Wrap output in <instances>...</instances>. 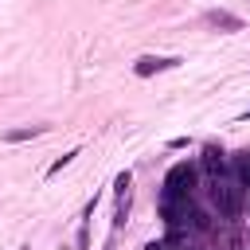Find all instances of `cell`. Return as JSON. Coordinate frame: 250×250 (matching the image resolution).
<instances>
[{"label": "cell", "mask_w": 250, "mask_h": 250, "mask_svg": "<svg viewBox=\"0 0 250 250\" xmlns=\"http://www.w3.org/2000/svg\"><path fill=\"white\" fill-rule=\"evenodd\" d=\"M191 188H195V164L180 160V164H172L168 176H164V195H160V203H188V199H191Z\"/></svg>", "instance_id": "cell-1"}, {"label": "cell", "mask_w": 250, "mask_h": 250, "mask_svg": "<svg viewBox=\"0 0 250 250\" xmlns=\"http://www.w3.org/2000/svg\"><path fill=\"white\" fill-rule=\"evenodd\" d=\"M211 199H215L219 215H227V219H234L242 211V188L230 180H211Z\"/></svg>", "instance_id": "cell-2"}, {"label": "cell", "mask_w": 250, "mask_h": 250, "mask_svg": "<svg viewBox=\"0 0 250 250\" xmlns=\"http://www.w3.org/2000/svg\"><path fill=\"white\" fill-rule=\"evenodd\" d=\"M172 66H180L176 55H141V59L133 62L137 78H148V74H156V70H172Z\"/></svg>", "instance_id": "cell-3"}, {"label": "cell", "mask_w": 250, "mask_h": 250, "mask_svg": "<svg viewBox=\"0 0 250 250\" xmlns=\"http://www.w3.org/2000/svg\"><path fill=\"white\" fill-rule=\"evenodd\" d=\"M203 168L211 172V180H223L227 176V160H223V148L219 145H207L203 148Z\"/></svg>", "instance_id": "cell-4"}, {"label": "cell", "mask_w": 250, "mask_h": 250, "mask_svg": "<svg viewBox=\"0 0 250 250\" xmlns=\"http://www.w3.org/2000/svg\"><path fill=\"white\" fill-rule=\"evenodd\" d=\"M203 20H207L211 27H219V31H242V20H238V16H230V12H223V8L207 12Z\"/></svg>", "instance_id": "cell-5"}, {"label": "cell", "mask_w": 250, "mask_h": 250, "mask_svg": "<svg viewBox=\"0 0 250 250\" xmlns=\"http://www.w3.org/2000/svg\"><path fill=\"white\" fill-rule=\"evenodd\" d=\"M43 129H47V125H20V129H8L4 141H8V145H16V141H31V137H39Z\"/></svg>", "instance_id": "cell-6"}, {"label": "cell", "mask_w": 250, "mask_h": 250, "mask_svg": "<svg viewBox=\"0 0 250 250\" xmlns=\"http://www.w3.org/2000/svg\"><path fill=\"white\" fill-rule=\"evenodd\" d=\"M74 156H78V148H70V152H66V156H59V160H55V164H51V168H47V176H59V172H62V168H66V164H70V160H74Z\"/></svg>", "instance_id": "cell-7"}, {"label": "cell", "mask_w": 250, "mask_h": 250, "mask_svg": "<svg viewBox=\"0 0 250 250\" xmlns=\"http://www.w3.org/2000/svg\"><path fill=\"white\" fill-rule=\"evenodd\" d=\"M129 184H133V180H129V172H121V176H117V184H113L117 199H129Z\"/></svg>", "instance_id": "cell-8"}]
</instances>
